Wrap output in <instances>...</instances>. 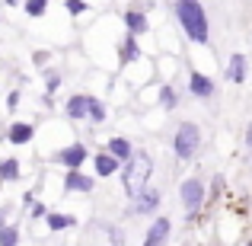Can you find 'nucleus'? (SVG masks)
I'll list each match as a JSON object with an SVG mask.
<instances>
[{
	"label": "nucleus",
	"mask_w": 252,
	"mask_h": 246,
	"mask_svg": "<svg viewBox=\"0 0 252 246\" xmlns=\"http://www.w3.org/2000/svg\"><path fill=\"white\" fill-rule=\"evenodd\" d=\"M48 227H51V230L74 227V217H70V214H48Z\"/></svg>",
	"instance_id": "17"
},
{
	"label": "nucleus",
	"mask_w": 252,
	"mask_h": 246,
	"mask_svg": "<svg viewBox=\"0 0 252 246\" xmlns=\"http://www.w3.org/2000/svg\"><path fill=\"white\" fill-rule=\"evenodd\" d=\"M109 150H112V157H115V160H128V157L134 154V150H131V144L125 141V138H112V141H109Z\"/></svg>",
	"instance_id": "13"
},
{
	"label": "nucleus",
	"mask_w": 252,
	"mask_h": 246,
	"mask_svg": "<svg viewBox=\"0 0 252 246\" xmlns=\"http://www.w3.org/2000/svg\"><path fill=\"white\" fill-rule=\"evenodd\" d=\"M166 237H169V217H157L154 227L147 230L144 246H166Z\"/></svg>",
	"instance_id": "5"
},
{
	"label": "nucleus",
	"mask_w": 252,
	"mask_h": 246,
	"mask_svg": "<svg viewBox=\"0 0 252 246\" xmlns=\"http://www.w3.org/2000/svg\"><path fill=\"white\" fill-rule=\"evenodd\" d=\"M246 147H249V154H252V125L246 128Z\"/></svg>",
	"instance_id": "25"
},
{
	"label": "nucleus",
	"mask_w": 252,
	"mask_h": 246,
	"mask_svg": "<svg viewBox=\"0 0 252 246\" xmlns=\"http://www.w3.org/2000/svg\"><path fill=\"white\" fill-rule=\"evenodd\" d=\"M3 221H6V208H0V230H3Z\"/></svg>",
	"instance_id": "26"
},
{
	"label": "nucleus",
	"mask_w": 252,
	"mask_h": 246,
	"mask_svg": "<svg viewBox=\"0 0 252 246\" xmlns=\"http://www.w3.org/2000/svg\"><path fill=\"white\" fill-rule=\"evenodd\" d=\"M122 64H131V61H137V55H141V48H137V42H134V35H128L125 38V45H122Z\"/></svg>",
	"instance_id": "16"
},
{
	"label": "nucleus",
	"mask_w": 252,
	"mask_h": 246,
	"mask_svg": "<svg viewBox=\"0 0 252 246\" xmlns=\"http://www.w3.org/2000/svg\"><path fill=\"white\" fill-rule=\"evenodd\" d=\"M64 189H67V192H90V189H93V179H86L83 173L70 170L67 179H64Z\"/></svg>",
	"instance_id": "8"
},
{
	"label": "nucleus",
	"mask_w": 252,
	"mask_h": 246,
	"mask_svg": "<svg viewBox=\"0 0 252 246\" xmlns=\"http://www.w3.org/2000/svg\"><path fill=\"white\" fill-rule=\"evenodd\" d=\"M160 103L166 105V109H172V105L179 103V96H176V90H172V86H163V90H160Z\"/></svg>",
	"instance_id": "21"
},
{
	"label": "nucleus",
	"mask_w": 252,
	"mask_h": 246,
	"mask_svg": "<svg viewBox=\"0 0 252 246\" xmlns=\"http://www.w3.org/2000/svg\"><path fill=\"white\" fill-rule=\"evenodd\" d=\"M16 103H19V93H10V99H6V109H16Z\"/></svg>",
	"instance_id": "24"
},
{
	"label": "nucleus",
	"mask_w": 252,
	"mask_h": 246,
	"mask_svg": "<svg viewBox=\"0 0 252 246\" xmlns=\"http://www.w3.org/2000/svg\"><path fill=\"white\" fill-rule=\"evenodd\" d=\"M16 240H19L16 227H3V230H0V246H16Z\"/></svg>",
	"instance_id": "18"
},
{
	"label": "nucleus",
	"mask_w": 252,
	"mask_h": 246,
	"mask_svg": "<svg viewBox=\"0 0 252 246\" xmlns=\"http://www.w3.org/2000/svg\"><path fill=\"white\" fill-rule=\"evenodd\" d=\"M0 176H3V179H19V163L16 160L0 163Z\"/></svg>",
	"instance_id": "19"
},
{
	"label": "nucleus",
	"mask_w": 252,
	"mask_h": 246,
	"mask_svg": "<svg viewBox=\"0 0 252 246\" xmlns=\"http://www.w3.org/2000/svg\"><path fill=\"white\" fill-rule=\"evenodd\" d=\"M189 86H191V93H195V96H211V93H214V83L208 80V77L204 74H191V80H189Z\"/></svg>",
	"instance_id": "10"
},
{
	"label": "nucleus",
	"mask_w": 252,
	"mask_h": 246,
	"mask_svg": "<svg viewBox=\"0 0 252 246\" xmlns=\"http://www.w3.org/2000/svg\"><path fill=\"white\" fill-rule=\"evenodd\" d=\"M150 170H154V160H150V154L137 150V154H131V157H128V170H125V192H128L131 198H134L137 192L147 189Z\"/></svg>",
	"instance_id": "2"
},
{
	"label": "nucleus",
	"mask_w": 252,
	"mask_h": 246,
	"mask_svg": "<svg viewBox=\"0 0 252 246\" xmlns=\"http://www.w3.org/2000/svg\"><path fill=\"white\" fill-rule=\"evenodd\" d=\"M176 16L191 42L198 45L208 42V16H204V6L198 0H176Z\"/></svg>",
	"instance_id": "1"
},
{
	"label": "nucleus",
	"mask_w": 252,
	"mask_h": 246,
	"mask_svg": "<svg viewBox=\"0 0 252 246\" xmlns=\"http://www.w3.org/2000/svg\"><path fill=\"white\" fill-rule=\"evenodd\" d=\"M58 160H61L64 166H70V170H77V166L86 160V147L83 144H70V147H64L61 154H58Z\"/></svg>",
	"instance_id": "7"
},
{
	"label": "nucleus",
	"mask_w": 252,
	"mask_h": 246,
	"mask_svg": "<svg viewBox=\"0 0 252 246\" xmlns=\"http://www.w3.org/2000/svg\"><path fill=\"white\" fill-rule=\"evenodd\" d=\"M227 77H230V80H233V83H243V80H246V58H243L240 51H236V55L230 58V68H227Z\"/></svg>",
	"instance_id": "9"
},
{
	"label": "nucleus",
	"mask_w": 252,
	"mask_h": 246,
	"mask_svg": "<svg viewBox=\"0 0 252 246\" xmlns=\"http://www.w3.org/2000/svg\"><path fill=\"white\" fill-rule=\"evenodd\" d=\"M198 144H201V131H198V125H191V122L179 125L172 147H176V154L182 157V160H189V157L195 154V150H198Z\"/></svg>",
	"instance_id": "3"
},
{
	"label": "nucleus",
	"mask_w": 252,
	"mask_h": 246,
	"mask_svg": "<svg viewBox=\"0 0 252 246\" xmlns=\"http://www.w3.org/2000/svg\"><path fill=\"white\" fill-rule=\"evenodd\" d=\"M64 6H67V13H74V16H77V13H83V10H86V3H83V0H67Z\"/></svg>",
	"instance_id": "23"
},
{
	"label": "nucleus",
	"mask_w": 252,
	"mask_h": 246,
	"mask_svg": "<svg viewBox=\"0 0 252 246\" xmlns=\"http://www.w3.org/2000/svg\"><path fill=\"white\" fill-rule=\"evenodd\" d=\"M45 10H48V0H29V3H26V13H29V16H42Z\"/></svg>",
	"instance_id": "20"
},
{
	"label": "nucleus",
	"mask_w": 252,
	"mask_h": 246,
	"mask_svg": "<svg viewBox=\"0 0 252 246\" xmlns=\"http://www.w3.org/2000/svg\"><path fill=\"white\" fill-rule=\"evenodd\" d=\"M201 202H204V185L198 182V179H185L182 182V205H185V211L195 214Z\"/></svg>",
	"instance_id": "4"
},
{
	"label": "nucleus",
	"mask_w": 252,
	"mask_h": 246,
	"mask_svg": "<svg viewBox=\"0 0 252 246\" xmlns=\"http://www.w3.org/2000/svg\"><path fill=\"white\" fill-rule=\"evenodd\" d=\"M86 105H90V96H70L67 115H70V118H83V115H86Z\"/></svg>",
	"instance_id": "15"
},
{
	"label": "nucleus",
	"mask_w": 252,
	"mask_h": 246,
	"mask_svg": "<svg viewBox=\"0 0 252 246\" xmlns=\"http://www.w3.org/2000/svg\"><path fill=\"white\" fill-rule=\"evenodd\" d=\"M86 115H90V118H96V122H102V118H105V109L96 103V99H90V105H86Z\"/></svg>",
	"instance_id": "22"
},
{
	"label": "nucleus",
	"mask_w": 252,
	"mask_h": 246,
	"mask_svg": "<svg viewBox=\"0 0 252 246\" xmlns=\"http://www.w3.org/2000/svg\"><path fill=\"white\" fill-rule=\"evenodd\" d=\"M157 205H160V192L157 189H144L134 195V211L137 214H147V211H154Z\"/></svg>",
	"instance_id": "6"
},
{
	"label": "nucleus",
	"mask_w": 252,
	"mask_h": 246,
	"mask_svg": "<svg viewBox=\"0 0 252 246\" xmlns=\"http://www.w3.org/2000/svg\"><path fill=\"white\" fill-rule=\"evenodd\" d=\"M10 141H13V144H26V141H32V125H26V122L10 125Z\"/></svg>",
	"instance_id": "11"
},
{
	"label": "nucleus",
	"mask_w": 252,
	"mask_h": 246,
	"mask_svg": "<svg viewBox=\"0 0 252 246\" xmlns=\"http://www.w3.org/2000/svg\"><path fill=\"white\" fill-rule=\"evenodd\" d=\"M118 170V160L109 154H96V173L99 176H112V173Z\"/></svg>",
	"instance_id": "14"
},
{
	"label": "nucleus",
	"mask_w": 252,
	"mask_h": 246,
	"mask_svg": "<svg viewBox=\"0 0 252 246\" xmlns=\"http://www.w3.org/2000/svg\"><path fill=\"white\" fill-rule=\"evenodd\" d=\"M125 23H128L131 35H137V32H147V16H144V13H137V10L125 13Z\"/></svg>",
	"instance_id": "12"
}]
</instances>
